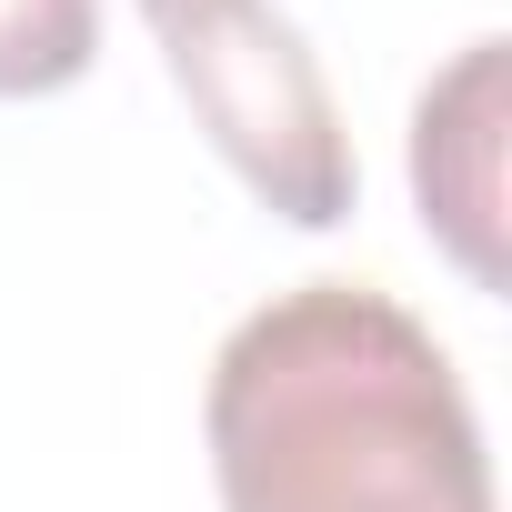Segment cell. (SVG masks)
<instances>
[{"mask_svg":"<svg viewBox=\"0 0 512 512\" xmlns=\"http://www.w3.org/2000/svg\"><path fill=\"white\" fill-rule=\"evenodd\" d=\"M131 11L151 21L191 121L251 181L262 211H282L302 231H332L352 211V191H362L352 131L332 111L322 61L302 51V31L272 0H131Z\"/></svg>","mask_w":512,"mask_h":512,"instance_id":"2","label":"cell"},{"mask_svg":"<svg viewBox=\"0 0 512 512\" xmlns=\"http://www.w3.org/2000/svg\"><path fill=\"white\" fill-rule=\"evenodd\" d=\"M101 51V0H0V101L71 91Z\"/></svg>","mask_w":512,"mask_h":512,"instance_id":"4","label":"cell"},{"mask_svg":"<svg viewBox=\"0 0 512 512\" xmlns=\"http://www.w3.org/2000/svg\"><path fill=\"white\" fill-rule=\"evenodd\" d=\"M502 41H472L412 111V191L422 221L452 241V262L472 282H502V251H492V151H502Z\"/></svg>","mask_w":512,"mask_h":512,"instance_id":"3","label":"cell"},{"mask_svg":"<svg viewBox=\"0 0 512 512\" xmlns=\"http://www.w3.org/2000/svg\"><path fill=\"white\" fill-rule=\"evenodd\" d=\"M201 442L221 512H492L452 352L372 282H302L211 352Z\"/></svg>","mask_w":512,"mask_h":512,"instance_id":"1","label":"cell"}]
</instances>
